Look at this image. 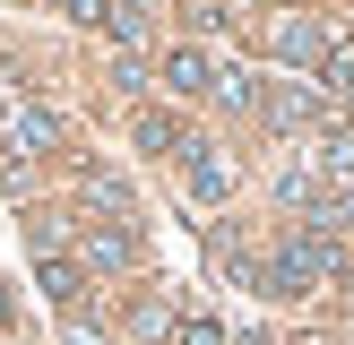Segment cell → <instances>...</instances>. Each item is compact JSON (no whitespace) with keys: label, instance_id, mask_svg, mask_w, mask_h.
<instances>
[{"label":"cell","instance_id":"12","mask_svg":"<svg viewBox=\"0 0 354 345\" xmlns=\"http://www.w3.org/2000/svg\"><path fill=\"white\" fill-rule=\"evenodd\" d=\"M86 190H95L104 207H130V181H121V172H95V181H86Z\"/></svg>","mask_w":354,"mask_h":345},{"label":"cell","instance_id":"7","mask_svg":"<svg viewBox=\"0 0 354 345\" xmlns=\"http://www.w3.org/2000/svg\"><path fill=\"white\" fill-rule=\"evenodd\" d=\"M268 121H277V130H303V121H320V86H277V95H268Z\"/></svg>","mask_w":354,"mask_h":345},{"label":"cell","instance_id":"10","mask_svg":"<svg viewBox=\"0 0 354 345\" xmlns=\"http://www.w3.org/2000/svg\"><path fill=\"white\" fill-rule=\"evenodd\" d=\"M173 345H234V337H225V319H207V310H190V319L173 328Z\"/></svg>","mask_w":354,"mask_h":345},{"label":"cell","instance_id":"9","mask_svg":"<svg viewBox=\"0 0 354 345\" xmlns=\"http://www.w3.org/2000/svg\"><path fill=\"white\" fill-rule=\"evenodd\" d=\"M311 172H328V181H354V130H328L320 147H311Z\"/></svg>","mask_w":354,"mask_h":345},{"label":"cell","instance_id":"13","mask_svg":"<svg viewBox=\"0 0 354 345\" xmlns=\"http://www.w3.org/2000/svg\"><path fill=\"white\" fill-rule=\"evenodd\" d=\"M346 103H354V95H346Z\"/></svg>","mask_w":354,"mask_h":345},{"label":"cell","instance_id":"8","mask_svg":"<svg viewBox=\"0 0 354 345\" xmlns=\"http://www.w3.org/2000/svg\"><path fill=\"white\" fill-rule=\"evenodd\" d=\"M138 147H147V155H182V147H190V130H182L173 112H138Z\"/></svg>","mask_w":354,"mask_h":345},{"label":"cell","instance_id":"4","mask_svg":"<svg viewBox=\"0 0 354 345\" xmlns=\"http://www.w3.org/2000/svg\"><path fill=\"white\" fill-rule=\"evenodd\" d=\"M216 69L225 61H207L199 43H173L165 52V86H173V95H216Z\"/></svg>","mask_w":354,"mask_h":345},{"label":"cell","instance_id":"5","mask_svg":"<svg viewBox=\"0 0 354 345\" xmlns=\"http://www.w3.org/2000/svg\"><path fill=\"white\" fill-rule=\"evenodd\" d=\"M35 285H44L52 293V302H78V293H86V268H78V259H61V250H44V259H35Z\"/></svg>","mask_w":354,"mask_h":345},{"label":"cell","instance_id":"2","mask_svg":"<svg viewBox=\"0 0 354 345\" xmlns=\"http://www.w3.org/2000/svg\"><path fill=\"white\" fill-rule=\"evenodd\" d=\"M182 181H190V199H207V207L234 199V164H225L207 138H190V147H182Z\"/></svg>","mask_w":354,"mask_h":345},{"label":"cell","instance_id":"1","mask_svg":"<svg viewBox=\"0 0 354 345\" xmlns=\"http://www.w3.org/2000/svg\"><path fill=\"white\" fill-rule=\"evenodd\" d=\"M268 52L294 61V69H320V61H328V34H320V17L286 9V17H268Z\"/></svg>","mask_w":354,"mask_h":345},{"label":"cell","instance_id":"6","mask_svg":"<svg viewBox=\"0 0 354 345\" xmlns=\"http://www.w3.org/2000/svg\"><path fill=\"white\" fill-rule=\"evenodd\" d=\"M86 259H95V268H130L138 233H130V224H86Z\"/></svg>","mask_w":354,"mask_h":345},{"label":"cell","instance_id":"11","mask_svg":"<svg viewBox=\"0 0 354 345\" xmlns=\"http://www.w3.org/2000/svg\"><path fill=\"white\" fill-rule=\"evenodd\" d=\"M104 34H121V43H138V34H147V9H138V0H113V17H104Z\"/></svg>","mask_w":354,"mask_h":345},{"label":"cell","instance_id":"3","mask_svg":"<svg viewBox=\"0 0 354 345\" xmlns=\"http://www.w3.org/2000/svg\"><path fill=\"white\" fill-rule=\"evenodd\" d=\"M61 147V112L52 103H17L9 112V155H52Z\"/></svg>","mask_w":354,"mask_h":345}]
</instances>
